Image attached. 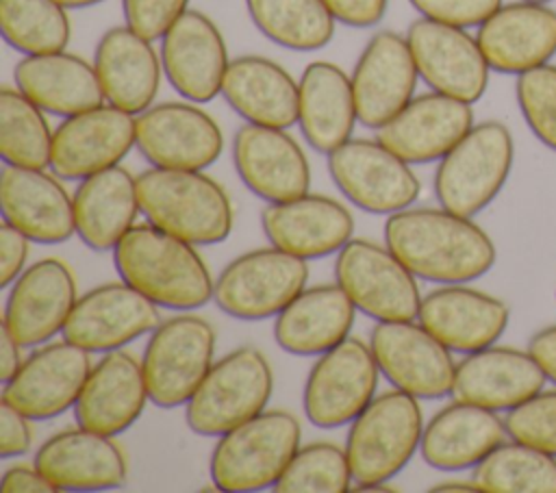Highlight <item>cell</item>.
Returning a JSON list of instances; mask_svg holds the SVG:
<instances>
[{"instance_id": "cell-55", "label": "cell", "mask_w": 556, "mask_h": 493, "mask_svg": "<svg viewBox=\"0 0 556 493\" xmlns=\"http://www.w3.org/2000/svg\"><path fill=\"white\" fill-rule=\"evenodd\" d=\"M530 2H545V4H547L549 0H530Z\"/></svg>"}, {"instance_id": "cell-33", "label": "cell", "mask_w": 556, "mask_h": 493, "mask_svg": "<svg viewBox=\"0 0 556 493\" xmlns=\"http://www.w3.org/2000/svg\"><path fill=\"white\" fill-rule=\"evenodd\" d=\"M356 306L337 285L304 287L274 321L276 343L298 356H319L350 337Z\"/></svg>"}, {"instance_id": "cell-20", "label": "cell", "mask_w": 556, "mask_h": 493, "mask_svg": "<svg viewBox=\"0 0 556 493\" xmlns=\"http://www.w3.org/2000/svg\"><path fill=\"white\" fill-rule=\"evenodd\" d=\"M161 63L185 100L211 102L222 93L230 59L217 24L202 11L187 9L161 37Z\"/></svg>"}, {"instance_id": "cell-50", "label": "cell", "mask_w": 556, "mask_h": 493, "mask_svg": "<svg viewBox=\"0 0 556 493\" xmlns=\"http://www.w3.org/2000/svg\"><path fill=\"white\" fill-rule=\"evenodd\" d=\"M0 489L4 493H54V484L37 465H15L2 473Z\"/></svg>"}, {"instance_id": "cell-25", "label": "cell", "mask_w": 556, "mask_h": 493, "mask_svg": "<svg viewBox=\"0 0 556 493\" xmlns=\"http://www.w3.org/2000/svg\"><path fill=\"white\" fill-rule=\"evenodd\" d=\"M508 306L465 282L443 285L421 298L419 324L452 352H476L497 343L508 326Z\"/></svg>"}, {"instance_id": "cell-1", "label": "cell", "mask_w": 556, "mask_h": 493, "mask_svg": "<svg viewBox=\"0 0 556 493\" xmlns=\"http://www.w3.org/2000/svg\"><path fill=\"white\" fill-rule=\"evenodd\" d=\"M384 243L415 278L441 285L476 280L497 256L491 237L471 217L443 206L391 213Z\"/></svg>"}, {"instance_id": "cell-41", "label": "cell", "mask_w": 556, "mask_h": 493, "mask_svg": "<svg viewBox=\"0 0 556 493\" xmlns=\"http://www.w3.org/2000/svg\"><path fill=\"white\" fill-rule=\"evenodd\" d=\"M0 28L22 54L61 52L72 37L67 9L59 0H0Z\"/></svg>"}, {"instance_id": "cell-10", "label": "cell", "mask_w": 556, "mask_h": 493, "mask_svg": "<svg viewBox=\"0 0 556 493\" xmlns=\"http://www.w3.org/2000/svg\"><path fill=\"white\" fill-rule=\"evenodd\" d=\"M308 280L306 258L276 245L250 250L230 261L215 280L213 300L237 319L276 317Z\"/></svg>"}, {"instance_id": "cell-14", "label": "cell", "mask_w": 556, "mask_h": 493, "mask_svg": "<svg viewBox=\"0 0 556 493\" xmlns=\"http://www.w3.org/2000/svg\"><path fill=\"white\" fill-rule=\"evenodd\" d=\"M137 146V115L100 104L65 117L52 135L50 169L65 180H83L119 165Z\"/></svg>"}, {"instance_id": "cell-42", "label": "cell", "mask_w": 556, "mask_h": 493, "mask_svg": "<svg viewBox=\"0 0 556 493\" xmlns=\"http://www.w3.org/2000/svg\"><path fill=\"white\" fill-rule=\"evenodd\" d=\"M352 467L345 447L328 441L300 445L274 484L278 493H345L352 491Z\"/></svg>"}, {"instance_id": "cell-53", "label": "cell", "mask_w": 556, "mask_h": 493, "mask_svg": "<svg viewBox=\"0 0 556 493\" xmlns=\"http://www.w3.org/2000/svg\"><path fill=\"white\" fill-rule=\"evenodd\" d=\"M432 493H473L480 491L473 480H443L430 489Z\"/></svg>"}, {"instance_id": "cell-39", "label": "cell", "mask_w": 556, "mask_h": 493, "mask_svg": "<svg viewBox=\"0 0 556 493\" xmlns=\"http://www.w3.org/2000/svg\"><path fill=\"white\" fill-rule=\"evenodd\" d=\"M471 480L484 493H556V456L510 439L473 467Z\"/></svg>"}, {"instance_id": "cell-24", "label": "cell", "mask_w": 556, "mask_h": 493, "mask_svg": "<svg viewBox=\"0 0 556 493\" xmlns=\"http://www.w3.org/2000/svg\"><path fill=\"white\" fill-rule=\"evenodd\" d=\"M476 39L491 69L519 76L556 54V11L530 0L502 4L478 26Z\"/></svg>"}, {"instance_id": "cell-2", "label": "cell", "mask_w": 556, "mask_h": 493, "mask_svg": "<svg viewBox=\"0 0 556 493\" xmlns=\"http://www.w3.org/2000/svg\"><path fill=\"white\" fill-rule=\"evenodd\" d=\"M124 282L156 306L191 311L213 298L215 280L195 245L146 222L135 224L113 248Z\"/></svg>"}, {"instance_id": "cell-28", "label": "cell", "mask_w": 556, "mask_h": 493, "mask_svg": "<svg viewBox=\"0 0 556 493\" xmlns=\"http://www.w3.org/2000/svg\"><path fill=\"white\" fill-rule=\"evenodd\" d=\"M545 380L543 369L530 352L493 343L465 354L456 363L452 395L454 400L500 413L539 393Z\"/></svg>"}, {"instance_id": "cell-37", "label": "cell", "mask_w": 556, "mask_h": 493, "mask_svg": "<svg viewBox=\"0 0 556 493\" xmlns=\"http://www.w3.org/2000/svg\"><path fill=\"white\" fill-rule=\"evenodd\" d=\"M72 200L76 235L96 252L113 250L141 213L137 178L122 165L83 178Z\"/></svg>"}, {"instance_id": "cell-11", "label": "cell", "mask_w": 556, "mask_h": 493, "mask_svg": "<svg viewBox=\"0 0 556 493\" xmlns=\"http://www.w3.org/2000/svg\"><path fill=\"white\" fill-rule=\"evenodd\" d=\"M328 172L337 189L367 213H397L408 208L421 191L410 163L380 139H348L328 154Z\"/></svg>"}, {"instance_id": "cell-30", "label": "cell", "mask_w": 556, "mask_h": 493, "mask_svg": "<svg viewBox=\"0 0 556 493\" xmlns=\"http://www.w3.org/2000/svg\"><path fill=\"white\" fill-rule=\"evenodd\" d=\"M35 465L56 491H106L126 480V458L113 437L83 426L43 441Z\"/></svg>"}, {"instance_id": "cell-32", "label": "cell", "mask_w": 556, "mask_h": 493, "mask_svg": "<svg viewBox=\"0 0 556 493\" xmlns=\"http://www.w3.org/2000/svg\"><path fill=\"white\" fill-rule=\"evenodd\" d=\"M506 434L497 410L454 400L424 426L419 452L432 469H473Z\"/></svg>"}, {"instance_id": "cell-7", "label": "cell", "mask_w": 556, "mask_h": 493, "mask_svg": "<svg viewBox=\"0 0 556 493\" xmlns=\"http://www.w3.org/2000/svg\"><path fill=\"white\" fill-rule=\"evenodd\" d=\"M274 389L265 354L252 345L237 347L213 363L185 404L187 426L202 437H222L263 413Z\"/></svg>"}, {"instance_id": "cell-35", "label": "cell", "mask_w": 556, "mask_h": 493, "mask_svg": "<svg viewBox=\"0 0 556 493\" xmlns=\"http://www.w3.org/2000/svg\"><path fill=\"white\" fill-rule=\"evenodd\" d=\"M298 124L308 146L321 154L352 139L358 122L352 78L330 61H313L304 67L300 80Z\"/></svg>"}, {"instance_id": "cell-47", "label": "cell", "mask_w": 556, "mask_h": 493, "mask_svg": "<svg viewBox=\"0 0 556 493\" xmlns=\"http://www.w3.org/2000/svg\"><path fill=\"white\" fill-rule=\"evenodd\" d=\"M30 417L20 413L9 402H0V456L13 458L22 456L33 445V430Z\"/></svg>"}, {"instance_id": "cell-46", "label": "cell", "mask_w": 556, "mask_h": 493, "mask_svg": "<svg viewBox=\"0 0 556 493\" xmlns=\"http://www.w3.org/2000/svg\"><path fill=\"white\" fill-rule=\"evenodd\" d=\"M410 7L428 20L471 28L480 26L504 2L502 0H408Z\"/></svg>"}, {"instance_id": "cell-40", "label": "cell", "mask_w": 556, "mask_h": 493, "mask_svg": "<svg viewBox=\"0 0 556 493\" xmlns=\"http://www.w3.org/2000/svg\"><path fill=\"white\" fill-rule=\"evenodd\" d=\"M43 113L17 87L0 89V154L7 165L50 167L54 130Z\"/></svg>"}, {"instance_id": "cell-26", "label": "cell", "mask_w": 556, "mask_h": 493, "mask_svg": "<svg viewBox=\"0 0 556 493\" xmlns=\"http://www.w3.org/2000/svg\"><path fill=\"white\" fill-rule=\"evenodd\" d=\"M0 208L4 222L35 243H63L76 235L74 200L54 172L4 163Z\"/></svg>"}, {"instance_id": "cell-31", "label": "cell", "mask_w": 556, "mask_h": 493, "mask_svg": "<svg viewBox=\"0 0 556 493\" xmlns=\"http://www.w3.org/2000/svg\"><path fill=\"white\" fill-rule=\"evenodd\" d=\"M93 67L104 100L132 115L143 113L156 100L163 63L152 39L135 33L128 24L109 28L93 52Z\"/></svg>"}, {"instance_id": "cell-27", "label": "cell", "mask_w": 556, "mask_h": 493, "mask_svg": "<svg viewBox=\"0 0 556 493\" xmlns=\"http://www.w3.org/2000/svg\"><path fill=\"white\" fill-rule=\"evenodd\" d=\"M261 226L271 245L302 258L337 254L354 232L352 213L337 200L304 193L285 202H269Z\"/></svg>"}, {"instance_id": "cell-38", "label": "cell", "mask_w": 556, "mask_h": 493, "mask_svg": "<svg viewBox=\"0 0 556 493\" xmlns=\"http://www.w3.org/2000/svg\"><path fill=\"white\" fill-rule=\"evenodd\" d=\"M250 20L274 43L311 52L330 43L334 15L324 0H245Z\"/></svg>"}, {"instance_id": "cell-8", "label": "cell", "mask_w": 556, "mask_h": 493, "mask_svg": "<svg viewBox=\"0 0 556 493\" xmlns=\"http://www.w3.org/2000/svg\"><path fill=\"white\" fill-rule=\"evenodd\" d=\"M215 332L198 315H176L161 321L143 350L141 367L150 402L174 408L189 402L213 367Z\"/></svg>"}, {"instance_id": "cell-54", "label": "cell", "mask_w": 556, "mask_h": 493, "mask_svg": "<svg viewBox=\"0 0 556 493\" xmlns=\"http://www.w3.org/2000/svg\"><path fill=\"white\" fill-rule=\"evenodd\" d=\"M65 9H85V7H93V4H100L104 0H59Z\"/></svg>"}, {"instance_id": "cell-23", "label": "cell", "mask_w": 556, "mask_h": 493, "mask_svg": "<svg viewBox=\"0 0 556 493\" xmlns=\"http://www.w3.org/2000/svg\"><path fill=\"white\" fill-rule=\"evenodd\" d=\"M473 126L469 102L430 91L415 96L393 119L378 128V137L406 163L441 161Z\"/></svg>"}, {"instance_id": "cell-36", "label": "cell", "mask_w": 556, "mask_h": 493, "mask_svg": "<svg viewBox=\"0 0 556 493\" xmlns=\"http://www.w3.org/2000/svg\"><path fill=\"white\" fill-rule=\"evenodd\" d=\"M222 96L250 124L289 128L298 122V83L271 59L258 54L232 59Z\"/></svg>"}, {"instance_id": "cell-29", "label": "cell", "mask_w": 556, "mask_h": 493, "mask_svg": "<svg viewBox=\"0 0 556 493\" xmlns=\"http://www.w3.org/2000/svg\"><path fill=\"white\" fill-rule=\"evenodd\" d=\"M150 400L141 361L124 350L104 352L74 404L78 426L115 437L128 430Z\"/></svg>"}, {"instance_id": "cell-51", "label": "cell", "mask_w": 556, "mask_h": 493, "mask_svg": "<svg viewBox=\"0 0 556 493\" xmlns=\"http://www.w3.org/2000/svg\"><path fill=\"white\" fill-rule=\"evenodd\" d=\"M528 352L539 363L545 378L556 384V324L534 332L528 341Z\"/></svg>"}, {"instance_id": "cell-19", "label": "cell", "mask_w": 556, "mask_h": 493, "mask_svg": "<svg viewBox=\"0 0 556 493\" xmlns=\"http://www.w3.org/2000/svg\"><path fill=\"white\" fill-rule=\"evenodd\" d=\"M161 324L156 304L128 282H106L80 295L63 326V339L89 350H122Z\"/></svg>"}, {"instance_id": "cell-9", "label": "cell", "mask_w": 556, "mask_h": 493, "mask_svg": "<svg viewBox=\"0 0 556 493\" xmlns=\"http://www.w3.org/2000/svg\"><path fill=\"white\" fill-rule=\"evenodd\" d=\"M334 282L348 293L356 311L376 321H406L419 315L417 280L387 243L350 239L337 252Z\"/></svg>"}, {"instance_id": "cell-52", "label": "cell", "mask_w": 556, "mask_h": 493, "mask_svg": "<svg viewBox=\"0 0 556 493\" xmlns=\"http://www.w3.org/2000/svg\"><path fill=\"white\" fill-rule=\"evenodd\" d=\"M22 347L24 345L4 326H0V380L2 382L11 380L22 367L24 363Z\"/></svg>"}, {"instance_id": "cell-13", "label": "cell", "mask_w": 556, "mask_h": 493, "mask_svg": "<svg viewBox=\"0 0 556 493\" xmlns=\"http://www.w3.org/2000/svg\"><path fill=\"white\" fill-rule=\"evenodd\" d=\"M369 347L380 374L395 389L417 400H439L452 393L456 374L452 350L415 319L378 321Z\"/></svg>"}, {"instance_id": "cell-4", "label": "cell", "mask_w": 556, "mask_h": 493, "mask_svg": "<svg viewBox=\"0 0 556 493\" xmlns=\"http://www.w3.org/2000/svg\"><path fill=\"white\" fill-rule=\"evenodd\" d=\"M300 421L287 410H263L217 437L211 454V482L217 491L274 489L300 450Z\"/></svg>"}, {"instance_id": "cell-6", "label": "cell", "mask_w": 556, "mask_h": 493, "mask_svg": "<svg viewBox=\"0 0 556 493\" xmlns=\"http://www.w3.org/2000/svg\"><path fill=\"white\" fill-rule=\"evenodd\" d=\"M515 161V141L506 124L486 119L439 161L434 195L439 204L458 215L473 217L502 191Z\"/></svg>"}, {"instance_id": "cell-12", "label": "cell", "mask_w": 556, "mask_h": 493, "mask_svg": "<svg viewBox=\"0 0 556 493\" xmlns=\"http://www.w3.org/2000/svg\"><path fill=\"white\" fill-rule=\"evenodd\" d=\"M378 363L369 343L348 337L319 354L304 384V413L319 428L352 424L376 397Z\"/></svg>"}, {"instance_id": "cell-15", "label": "cell", "mask_w": 556, "mask_h": 493, "mask_svg": "<svg viewBox=\"0 0 556 493\" xmlns=\"http://www.w3.org/2000/svg\"><path fill=\"white\" fill-rule=\"evenodd\" d=\"M406 41L419 78H424L432 91L469 104L482 98L491 67L478 39L471 37L467 28L419 17L408 26Z\"/></svg>"}, {"instance_id": "cell-45", "label": "cell", "mask_w": 556, "mask_h": 493, "mask_svg": "<svg viewBox=\"0 0 556 493\" xmlns=\"http://www.w3.org/2000/svg\"><path fill=\"white\" fill-rule=\"evenodd\" d=\"M126 24L146 39H161L189 9V0H122Z\"/></svg>"}, {"instance_id": "cell-22", "label": "cell", "mask_w": 556, "mask_h": 493, "mask_svg": "<svg viewBox=\"0 0 556 493\" xmlns=\"http://www.w3.org/2000/svg\"><path fill=\"white\" fill-rule=\"evenodd\" d=\"M232 163L243 185L267 202L308 193L311 167L287 128L243 124L232 137Z\"/></svg>"}, {"instance_id": "cell-34", "label": "cell", "mask_w": 556, "mask_h": 493, "mask_svg": "<svg viewBox=\"0 0 556 493\" xmlns=\"http://www.w3.org/2000/svg\"><path fill=\"white\" fill-rule=\"evenodd\" d=\"M15 87L46 113L70 117L104 104L93 63L72 52L24 54L13 69Z\"/></svg>"}, {"instance_id": "cell-3", "label": "cell", "mask_w": 556, "mask_h": 493, "mask_svg": "<svg viewBox=\"0 0 556 493\" xmlns=\"http://www.w3.org/2000/svg\"><path fill=\"white\" fill-rule=\"evenodd\" d=\"M137 198L146 222L193 245L219 243L232 230L230 198L202 169L152 165L137 176Z\"/></svg>"}, {"instance_id": "cell-18", "label": "cell", "mask_w": 556, "mask_h": 493, "mask_svg": "<svg viewBox=\"0 0 556 493\" xmlns=\"http://www.w3.org/2000/svg\"><path fill=\"white\" fill-rule=\"evenodd\" d=\"M350 78L358 122L374 130L382 128L415 98L419 72L406 35L378 30L363 48Z\"/></svg>"}, {"instance_id": "cell-44", "label": "cell", "mask_w": 556, "mask_h": 493, "mask_svg": "<svg viewBox=\"0 0 556 493\" xmlns=\"http://www.w3.org/2000/svg\"><path fill=\"white\" fill-rule=\"evenodd\" d=\"M504 424L510 439L556 456V389H541L519 406L506 410Z\"/></svg>"}, {"instance_id": "cell-17", "label": "cell", "mask_w": 556, "mask_h": 493, "mask_svg": "<svg viewBox=\"0 0 556 493\" xmlns=\"http://www.w3.org/2000/svg\"><path fill=\"white\" fill-rule=\"evenodd\" d=\"M89 354L67 339L39 345L4 382L2 400L35 421L74 408L93 367Z\"/></svg>"}, {"instance_id": "cell-43", "label": "cell", "mask_w": 556, "mask_h": 493, "mask_svg": "<svg viewBox=\"0 0 556 493\" xmlns=\"http://www.w3.org/2000/svg\"><path fill=\"white\" fill-rule=\"evenodd\" d=\"M515 96L528 128L556 152V65L545 63L519 74Z\"/></svg>"}, {"instance_id": "cell-21", "label": "cell", "mask_w": 556, "mask_h": 493, "mask_svg": "<svg viewBox=\"0 0 556 493\" xmlns=\"http://www.w3.org/2000/svg\"><path fill=\"white\" fill-rule=\"evenodd\" d=\"M76 300L72 269L59 258H41L9 287L2 326L24 347L41 345L63 332Z\"/></svg>"}, {"instance_id": "cell-5", "label": "cell", "mask_w": 556, "mask_h": 493, "mask_svg": "<svg viewBox=\"0 0 556 493\" xmlns=\"http://www.w3.org/2000/svg\"><path fill=\"white\" fill-rule=\"evenodd\" d=\"M424 415L415 395L393 389L376 395L350 424L345 454L354 489L389 482L421 445Z\"/></svg>"}, {"instance_id": "cell-48", "label": "cell", "mask_w": 556, "mask_h": 493, "mask_svg": "<svg viewBox=\"0 0 556 493\" xmlns=\"http://www.w3.org/2000/svg\"><path fill=\"white\" fill-rule=\"evenodd\" d=\"M28 237L9 222L0 226V287L9 289L26 269Z\"/></svg>"}, {"instance_id": "cell-49", "label": "cell", "mask_w": 556, "mask_h": 493, "mask_svg": "<svg viewBox=\"0 0 556 493\" xmlns=\"http://www.w3.org/2000/svg\"><path fill=\"white\" fill-rule=\"evenodd\" d=\"M337 22L354 28L376 26L389 7V0H324Z\"/></svg>"}, {"instance_id": "cell-16", "label": "cell", "mask_w": 556, "mask_h": 493, "mask_svg": "<svg viewBox=\"0 0 556 493\" xmlns=\"http://www.w3.org/2000/svg\"><path fill=\"white\" fill-rule=\"evenodd\" d=\"M137 150L154 167L206 169L219 159L224 135L193 102H161L137 115Z\"/></svg>"}]
</instances>
